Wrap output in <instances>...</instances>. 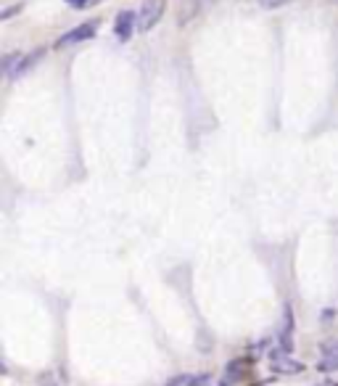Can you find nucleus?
Instances as JSON below:
<instances>
[{
	"label": "nucleus",
	"mask_w": 338,
	"mask_h": 386,
	"mask_svg": "<svg viewBox=\"0 0 338 386\" xmlns=\"http://www.w3.org/2000/svg\"><path fill=\"white\" fill-rule=\"evenodd\" d=\"M167 11V0H145L138 11V29L140 32H151L161 22V16Z\"/></svg>",
	"instance_id": "obj_1"
},
{
	"label": "nucleus",
	"mask_w": 338,
	"mask_h": 386,
	"mask_svg": "<svg viewBox=\"0 0 338 386\" xmlns=\"http://www.w3.org/2000/svg\"><path fill=\"white\" fill-rule=\"evenodd\" d=\"M95 29H98V22H88V24H79V27H74L72 32H66L64 38L56 42V45H58V48H64V45H74V42L90 40L92 35H95Z\"/></svg>",
	"instance_id": "obj_2"
},
{
	"label": "nucleus",
	"mask_w": 338,
	"mask_h": 386,
	"mask_svg": "<svg viewBox=\"0 0 338 386\" xmlns=\"http://www.w3.org/2000/svg\"><path fill=\"white\" fill-rule=\"evenodd\" d=\"M117 38L119 40H130L132 32L138 29V16L132 14V11H119L117 16Z\"/></svg>",
	"instance_id": "obj_3"
},
{
	"label": "nucleus",
	"mask_w": 338,
	"mask_h": 386,
	"mask_svg": "<svg viewBox=\"0 0 338 386\" xmlns=\"http://www.w3.org/2000/svg\"><path fill=\"white\" fill-rule=\"evenodd\" d=\"M201 3H204V0H185V3H182V8H180V24H182V27H185V24H188V22H191L195 14H198Z\"/></svg>",
	"instance_id": "obj_4"
},
{
	"label": "nucleus",
	"mask_w": 338,
	"mask_h": 386,
	"mask_svg": "<svg viewBox=\"0 0 338 386\" xmlns=\"http://www.w3.org/2000/svg\"><path fill=\"white\" fill-rule=\"evenodd\" d=\"M209 384V376H180V378H175V381H167V386H204Z\"/></svg>",
	"instance_id": "obj_5"
},
{
	"label": "nucleus",
	"mask_w": 338,
	"mask_h": 386,
	"mask_svg": "<svg viewBox=\"0 0 338 386\" xmlns=\"http://www.w3.org/2000/svg\"><path fill=\"white\" fill-rule=\"evenodd\" d=\"M275 371L277 373H301L304 371V365H301V362H277V360H275Z\"/></svg>",
	"instance_id": "obj_6"
},
{
	"label": "nucleus",
	"mask_w": 338,
	"mask_h": 386,
	"mask_svg": "<svg viewBox=\"0 0 338 386\" xmlns=\"http://www.w3.org/2000/svg\"><path fill=\"white\" fill-rule=\"evenodd\" d=\"M261 8H267V11H273V8H283L288 3H293V0H257Z\"/></svg>",
	"instance_id": "obj_7"
},
{
	"label": "nucleus",
	"mask_w": 338,
	"mask_h": 386,
	"mask_svg": "<svg viewBox=\"0 0 338 386\" xmlns=\"http://www.w3.org/2000/svg\"><path fill=\"white\" fill-rule=\"evenodd\" d=\"M22 8H24V3H16V6H11V8H6V11L0 14V19H11V16H13V14H19Z\"/></svg>",
	"instance_id": "obj_8"
},
{
	"label": "nucleus",
	"mask_w": 338,
	"mask_h": 386,
	"mask_svg": "<svg viewBox=\"0 0 338 386\" xmlns=\"http://www.w3.org/2000/svg\"><path fill=\"white\" fill-rule=\"evenodd\" d=\"M69 3H74V8H85L88 6V0H69Z\"/></svg>",
	"instance_id": "obj_9"
},
{
	"label": "nucleus",
	"mask_w": 338,
	"mask_h": 386,
	"mask_svg": "<svg viewBox=\"0 0 338 386\" xmlns=\"http://www.w3.org/2000/svg\"><path fill=\"white\" fill-rule=\"evenodd\" d=\"M330 3H338V0H330Z\"/></svg>",
	"instance_id": "obj_10"
}]
</instances>
